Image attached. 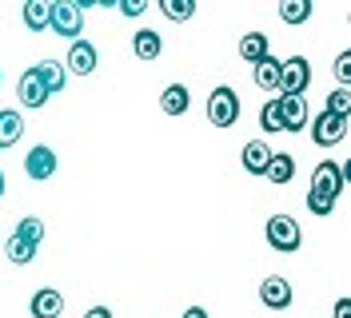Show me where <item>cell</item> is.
<instances>
[{
    "mask_svg": "<svg viewBox=\"0 0 351 318\" xmlns=\"http://www.w3.org/2000/svg\"><path fill=\"white\" fill-rule=\"evenodd\" d=\"M180 318H208V310H204V306H188Z\"/></svg>",
    "mask_w": 351,
    "mask_h": 318,
    "instance_id": "cell-33",
    "label": "cell"
},
{
    "mask_svg": "<svg viewBox=\"0 0 351 318\" xmlns=\"http://www.w3.org/2000/svg\"><path fill=\"white\" fill-rule=\"evenodd\" d=\"M291 282H287L284 275H267L260 282V302L267 306V310H287L291 306Z\"/></svg>",
    "mask_w": 351,
    "mask_h": 318,
    "instance_id": "cell-8",
    "label": "cell"
},
{
    "mask_svg": "<svg viewBox=\"0 0 351 318\" xmlns=\"http://www.w3.org/2000/svg\"><path fill=\"white\" fill-rule=\"evenodd\" d=\"M28 310H32V318H60L64 315V295L56 287H40L28 302Z\"/></svg>",
    "mask_w": 351,
    "mask_h": 318,
    "instance_id": "cell-11",
    "label": "cell"
},
{
    "mask_svg": "<svg viewBox=\"0 0 351 318\" xmlns=\"http://www.w3.org/2000/svg\"><path fill=\"white\" fill-rule=\"evenodd\" d=\"M160 12H164L168 21L184 24V21H192V16H196V0H160Z\"/></svg>",
    "mask_w": 351,
    "mask_h": 318,
    "instance_id": "cell-22",
    "label": "cell"
},
{
    "mask_svg": "<svg viewBox=\"0 0 351 318\" xmlns=\"http://www.w3.org/2000/svg\"><path fill=\"white\" fill-rule=\"evenodd\" d=\"M280 64L271 52L263 56L260 64H252V80H256V88H263V92H280Z\"/></svg>",
    "mask_w": 351,
    "mask_h": 318,
    "instance_id": "cell-17",
    "label": "cell"
},
{
    "mask_svg": "<svg viewBox=\"0 0 351 318\" xmlns=\"http://www.w3.org/2000/svg\"><path fill=\"white\" fill-rule=\"evenodd\" d=\"M260 127L267 131V135H280V131H284V124H280V107H276V96L260 107Z\"/></svg>",
    "mask_w": 351,
    "mask_h": 318,
    "instance_id": "cell-27",
    "label": "cell"
},
{
    "mask_svg": "<svg viewBox=\"0 0 351 318\" xmlns=\"http://www.w3.org/2000/svg\"><path fill=\"white\" fill-rule=\"evenodd\" d=\"M24 175L36 179V183L52 179V175H56V151L48 148V144H36V148L24 155Z\"/></svg>",
    "mask_w": 351,
    "mask_h": 318,
    "instance_id": "cell-7",
    "label": "cell"
},
{
    "mask_svg": "<svg viewBox=\"0 0 351 318\" xmlns=\"http://www.w3.org/2000/svg\"><path fill=\"white\" fill-rule=\"evenodd\" d=\"M132 52H136L140 60H160V52H164L160 32H156V28H140V32L132 36Z\"/></svg>",
    "mask_w": 351,
    "mask_h": 318,
    "instance_id": "cell-19",
    "label": "cell"
},
{
    "mask_svg": "<svg viewBox=\"0 0 351 318\" xmlns=\"http://www.w3.org/2000/svg\"><path fill=\"white\" fill-rule=\"evenodd\" d=\"M267 183H276V187H287L291 179H295V159L287 155V151H271V159H267Z\"/></svg>",
    "mask_w": 351,
    "mask_h": 318,
    "instance_id": "cell-15",
    "label": "cell"
},
{
    "mask_svg": "<svg viewBox=\"0 0 351 318\" xmlns=\"http://www.w3.org/2000/svg\"><path fill=\"white\" fill-rule=\"evenodd\" d=\"M307 124H311L315 148H339V144L348 140V120H339V116H331V111H319V116L307 120Z\"/></svg>",
    "mask_w": 351,
    "mask_h": 318,
    "instance_id": "cell-4",
    "label": "cell"
},
{
    "mask_svg": "<svg viewBox=\"0 0 351 318\" xmlns=\"http://www.w3.org/2000/svg\"><path fill=\"white\" fill-rule=\"evenodd\" d=\"M0 195H4V171H0Z\"/></svg>",
    "mask_w": 351,
    "mask_h": 318,
    "instance_id": "cell-34",
    "label": "cell"
},
{
    "mask_svg": "<svg viewBox=\"0 0 351 318\" xmlns=\"http://www.w3.org/2000/svg\"><path fill=\"white\" fill-rule=\"evenodd\" d=\"M311 84V64L307 56H291L280 64V96H304Z\"/></svg>",
    "mask_w": 351,
    "mask_h": 318,
    "instance_id": "cell-5",
    "label": "cell"
},
{
    "mask_svg": "<svg viewBox=\"0 0 351 318\" xmlns=\"http://www.w3.org/2000/svg\"><path fill=\"white\" fill-rule=\"evenodd\" d=\"M335 80H339V88H348V80H351V52H339V56H335Z\"/></svg>",
    "mask_w": 351,
    "mask_h": 318,
    "instance_id": "cell-29",
    "label": "cell"
},
{
    "mask_svg": "<svg viewBox=\"0 0 351 318\" xmlns=\"http://www.w3.org/2000/svg\"><path fill=\"white\" fill-rule=\"evenodd\" d=\"M116 8H120V16H144L148 12V0H120Z\"/></svg>",
    "mask_w": 351,
    "mask_h": 318,
    "instance_id": "cell-30",
    "label": "cell"
},
{
    "mask_svg": "<svg viewBox=\"0 0 351 318\" xmlns=\"http://www.w3.org/2000/svg\"><path fill=\"white\" fill-rule=\"evenodd\" d=\"M32 72L40 76V84H44V92H48V96L64 92L68 72H64V64H60V60H40V64H32Z\"/></svg>",
    "mask_w": 351,
    "mask_h": 318,
    "instance_id": "cell-14",
    "label": "cell"
},
{
    "mask_svg": "<svg viewBox=\"0 0 351 318\" xmlns=\"http://www.w3.org/2000/svg\"><path fill=\"white\" fill-rule=\"evenodd\" d=\"M48 32L68 36V40H80V32H84V12L76 8V0H56V4H48Z\"/></svg>",
    "mask_w": 351,
    "mask_h": 318,
    "instance_id": "cell-1",
    "label": "cell"
},
{
    "mask_svg": "<svg viewBox=\"0 0 351 318\" xmlns=\"http://www.w3.org/2000/svg\"><path fill=\"white\" fill-rule=\"evenodd\" d=\"M84 318H112V310H108V306H92Z\"/></svg>",
    "mask_w": 351,
    "mask_h": 318,
    "instance_id": "cell-32",
    "label": "cell"
},
{
    "mask_svg": "<svg viewBox=\"0 0 351 318\" xmlns=\"http://www.w3.org/2000/svg\"><path fill=\"white\" fill-rule=\"evenodd\" d=\"M335 318H351V302H348V298H339V302H335Z\"/></svg>",
    "mask_w": 351,
    "mask_h": 318,
    "instance_id": "cell-31",
    "label": "cell"
},
{
    "mask_svg": "<svg viewBox=\"0 0 351 318\" xmlns=\"http://www.w3.org/2000/svg\"><path fill=\"white\" fill-rule=\"evenodd\" d=\"M16 96H21V104L24 107H44L48 104V92H44V84H40V76L28 68L21 76V84H16Z\"/></svg>",
    "mask_w": 351,
    "mask_h": 318,
    "instance_id": "cell-16",
    "label": "cell"
},
{
    "mask_svg": "<svg viewBox=\"0 0 351 318\" xmlns=\"http://www.w3.org/2000/svg\"><path fill=\"white\" fill-rule=\"evenodd\" d=\"M267 159H271L267 140H252V144H243L240 163H243V171H247V175H263V171H267Z\"/></svg>",
    "mask_w": 351,
    "mask_h": 318,
    "instance_id": "cell-13",
    "label": "cell"
},
{
    "mask_svg": "<svg viewBox=\"0 0 351 318\" xmlns=\"http://www.w3.org/2000/svg\"><path fill=\"white\" fill-rule=\"evenodd\" d=\"M307 211H311V215H331V211H335V199H328V195H315V191H307Z\"/></svg>",
    "mask_w": 351,
    "mask_h": 318,
    "instance_id": "cell-28",
    "label": "cell"
},
{
    "mask_svg": "<svg viewBox=\"0 0 351 318\" xmlns=\"http://www.w3.org/2000/svg\"><path fill=\"white\" fill-rule=\"evenodd\" d=\"M311 16V0H284L280 4V21L284 24H304Z\"/></svg>",
    "mask_w": 351,
    "mask_h": 318,
    "instance_id": "cell-24",
    "label": "cell"
},
{
    "mask_svg": "<svg viewBox=\"0 0 351 318\" xmlns=\"http://www.w3.org/2000/svg\"><path fill=\"white\" fill-rule=\"evenodd\" d=\"M267 48H271V44H267V36H263V32H247V36L240 40V56L247 64H260L263 56H267Z\"/></svg>",
    "mask_w": 351,
    "mask_h": 318,
    "instance_id": "cell-21",
    "label": "cell"
},
{
    "mask_svg": "<svg viewBox=\"0 0 351 318\" xmlns=\"http://www.w3.org/2000/svg\"><path fill=\"white\" fill-rule=\"evenodd\" d=\"M96 44L88 40H72V48H68V60H64V72H72V76H92L96 72Z\"/></svg>",
    "mask_w": 351,
    "mask_h": 318,
    "instance_id": "cell-10",
    "label": "cell"
},
{
    "mask_svg": "<svg viewBox=\"0 0 351 318\" xmlns=\"http://www.w3.org/2000/svg\"><path fill=\"white\" fill-rule=\"evenodd\" d=\"M300 243H304V231H300V223H295L291 215H271V219H267V247H271V251L295 254Z\"/></svg>",
    "mask_w": 351,
    "mask_h": 318,
    "instance_id": "cell-2",
    "label": "cell"
},
{
    "mask_svg": "<svg viewBox=\"0 0 351 318\" xmlns=\"http://www.w3.org/2000/svg\"><path fill=\"white\" fill-rule=\"evenodd\" d=\"M160 107H164V116H184L192 107V92L184 84H168L160 92Z\"/></svg>",
    "mask_w": 351,
    "mask_h": 318,
    "instance_id": "cell-18",
    "label": "cell"
},
{
    "mask_svg": "<svg viewBox=\"0 0 351 318\" xmlns=\"http://www.w3.org/2000/svg\"><path fill=\"white\" fill-rule=\"evenodd\" d=\"M324 111L339 116V120H348V116H351V92H348V88H335V92L328 96V104H324Z\"/></svg>",
    "mask_w": 351,
    "mask_h": 318,
    "instance_id": "cell-26",
    "label": "cell"
},
{
    "mask_svg": "<svg viewBox=\"0 0 351 318\" xmlns=\"http://www.w3.org/2000/svg\"><path fill=\"white\" fill-rule=\"evenodd\" d=\"M21 16H24V24H28L32 32H48V4H44V0H28Z\"/></svg>",
    "mask_w": 351,
    "mask_h": 318,
    "instance_id": "cell-23",
    "label": "cell"
},
{
    "mask_svg": "<svg viewBox=\"0 0 351 318\" xmlns=\"http://www.w3.org/2000/svg\"><path fill=\"white\" fill-rule=\"evenodd\" d=\"M343 171H339V163H331V159H319L315 163V171H311V191L315 195H328V199H339L343 195Z\"/></svg>",
    "mask_w": 351,
    "mask_h": 318,
    "instance_id": "cell-6",
    "label": "cell"
},
{
    "mask_svg": "<svg viewBox=\"0 0 351 318\" xmlns=\"http://www.w3.org/2000/svg\"><path fill=\"white\" fill-rule=\"evenodd\" d=\"M208 120H212V127H232L240 120V96H236V88L219 84L208 96Z\"/></svg>",
    "mask_w": 351,
    "mask_h": 318,
    "instance_id": "cell-3",
    "label": "cell"
},
{
    "mask_svg": "<svg viewBox=\"0 0 351 318\" xmlns=\"http://www.w3.org/2000/svg\"><path fill=\"white\" fill-rule=\"evenodd\" d=\"M276 107H280V124H284V131H304L307 120H311L304 96H276Z\"/></svg>",
    "mask_w": 351,
    "mask_h": 318,
    "instance_id": "cell-9",
    "label": "cell"
},
{
    "mask_svg": "<svg viewBox=\"0 0 351 318\" xmlns=\"http://www.w3.org/2000/svg\"><path fill=\"white\" fill-rule=\"evenodd\" d=\"M12 239H21V243H28V247H40L44 219H36V215H24L21 223H16V231H12Z\"/></svg>",
    "mask_w": 351,
    "mask_h": 318,
    "instance_id": "cell-20",
    "label": "cell"
},
{
    "mask_svg": "<svg viewBox=\"0 0 351 318\" xmlns=\"http://www.w3.org/2000/svg\"><path fill=\"white\" fill-rule=\"evenodd\" d=\"M0 80H4V72H0Z\"/></svg>",
    "mask_w": 351,
    "mask_h": 318,
    "instance_id": "cell-35",
    "label": "cell"
},
{
    "mask_svg": "<svg viewBox=\"0 0 351 318\" xmlns=\"http://www.w3.org/2000/svg\"><path fill=\"white\" fill-rule=\"evenodd\" d=\"M24 135V116L16 107H0V151L16 148Z\"/></svg>",
    "mask_w": 351,
    "mask_h": 318,
    "instance_id": "cell-12",
    "label": "cell"
},
{
    "mask_svg": "<svg viewBox=\"0 0 351 318\" xmlns=\"http://www.w3.org/2000/svg\"><path fill=\"white\" fill-rule=\"evenodd\" d=\"M4 254H8L12 267H28V263L36 259V247H28V243H21V239H8V243H4Z\"/></svg>",
    "mask_w": 351,
    "mask_h": 318,
    "instance_id": "cell-25",
    "label": "cell"
}]
</instances>
